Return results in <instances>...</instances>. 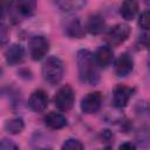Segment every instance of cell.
<instances>
[{
    "instance_id": "25",
    "label": "cell",
    "mask_w": 150,
    "mask_h": 150,
    "mask_svg": "<svg viewBox=\"0 0 150 150\" xmlns=\"http://www.w3.org/2000/svg\"><path fill=\"white\" fill-rule=\"evenodd\" d=\"M35 150H52V149H49V148H38Z\"/></svg>"
},
{
    "instance_id": "26",
    "label": "cell",
    "mask_w": 150,
    "mask_h": 150,
    "mask_svg": "<svg viewBox=\"0 0 150 150\" xmlns=\"http://www.w3.org/2000/svg\"><path fill=\"white\" fill-rule=\"evenodd\" d=\"M103 150H112V149H111V146H105Z\"/></svg>"
},
{
    "instance_id": "15",
    "label": "cell",
    "mask_w": 150,
    "mask_h": 150,
    "mask_svg": "<svg viewBox=\"0 0 150 150\" xmlns=\"http://www.w3.org/2000/svg\"><path fill=\"white\" fill-rule=\"evenodd\" d=\"M86 28L93 35L101 34L104 30V28H105L104 18L102 15H100V14H93V15H90L89 19H88V21H87Z\"/></svg>"
},
{
    "instance_id": "24",
    "label": "cell",
    "mask_w": 150,
    "mask_h": 150,
    "mask_svg": "<svg viewBox=\"0 0 150 150\" xmlns=\"http://www.w3.org/2000/svg\"><path fill=\"white\" fill-rule=\"evenodd\" d=\"M4 16V7H2V5L0 4V19Z\"/></svg>"
},
{
    "instance_id": "6",
    "label": "cell",
    "mask_w": 150,
    "mask_h": 150,
    "mask_svg": "<svg viewBox=\"0 0 150 150\" xmlns=\"http://www.w3.org/2000/svg\"><path fill=\"white\" fill-rule=\"evenodd\" d=\"M102 104V95L100 91L87 94L81 101V110L84 114H95L100 110Z\"/></svg>"
},
{
    "instance_id": "1",
    "label": "cell",
    "mask_w": 150,
    "mask_h": 150,
    "mask_svg": "<svg viewBox=\"0 0 150 150\" xmlns=\"http://www.w3.org/2000/svg\"><path fill=\"white\" fill-rule=\"evenodd\" d=\"M76 64L80 80L89 86H95L100 81V68L97 67L94 54L88 49H80L76 54Z\"/></svg>"
},
{
    "instance_id": "19",
    "label": "cell",
    "mask_w": 150,
    "mask_h": 150,
    "mask_svg": "<svg viewBox=\"0 0 150 150\" xmlns=\"http://www.w3.org/2000/svg\"><path fill=\"white\" fill-rule=\"evenodd\" d=\"M61 150H84V146L81 141L76 138H68L63 142Z\"/></svg>"
},
{
    "instance_id": "5",
    "label": "cell",
    "mask_w": 150,
    "mask_h": 150,
    "mask_svg": "<svg viewBox=\"0 0 150 150\" xmlns=\"http://www.w3.org/2000/svg\"><path fill=\"white\" fill-rule=\"evenodd\" d=\"M130 35V27L127 23H117L108 32V41L111 46H118L123 43Z\"/></svg>"
},
{
    "instance_id": "18",
    "label": "cell",
    "mask_w": 150,
    "mask_h": 150,
    "mask_svg": "<svg viewBox=\"0 0 150 150\" xmlns=\"http://www.w3.org/2000/svg\"><path fill=\"white\" fill-rule=\"evenodd\" d=\"M55 5L63 12H71V11H77L80 8H82L83 6H86V1H77V0H73V1H56Z\"/></svg>"
},
{
    "instance_id": "8",
    "label": "cell",
    "mask_w": 150,
    "mask_h": 150,
    "mask_svg": "<svg viewBox=\"0 0 150 150\" xmlns=\"http://www.w3.org/2000/svg\"><path fill=\"white\" fill-rule=\"evenodd\" d=\"M28 107L35 112H42L48 107V95L45 90L38 89L32 93L28 98Z\"/></svg>"
},
{
    "instance_id": "23",
    "label": "cell",
    "mask_w": 150,
    "mask_h": 150,
    "mask_svg": "<svg viewBox=\"0 0 150 150\" xmlns=\"http://www.w3.org/2000/svg\"><path fill=\"white\" fill-rule=\"evenodd\" d=\"M118 150H136V146L131 142H124V143H122L120 145Z\"/></svg>"
},
{
    "instance_id": "7",
    "label": "cell",
    "mask_w": 150,
    "mask_h": 150,
    "mask_svg": "<svg viewBox=\"0 0 150 150\" xmlns=\"http://www.w3.org/2000/svg\"><path fill=\"white\" fill-rule=\"evenodd\" d=\"M135 89L131 88V87H128V86H123V84H120L117 86L115 89H114V93H112V104L114 107L118 108V109H122L124 108L130 97L132 96Z\"/></svg>"
},
{
    "instance_id": "17",
    "label": "cell",
    "mask_w": 150,
    "mask_h": 150,
    "mask_svg": "<svg viewBox=\"0 0 150 150\" xmlns=\"http://www.w3.org/2000/svg\"><path fill=\"white\" fill-rule=\"evenodd\" d=\"M23 128H25V123H23V120L20 117L11 118V120L6 121V123H5V130L12 135L20 134L23 130Z\"/></svg>"
},
{
    "instance_id": "9",
    "label": "cell",
    "mask_w": 150,
    "mask_h": 150,
    "mask_svg": "<svg viewBox=\"0 0 150 150\" xmlns=\"http://www.w3.org/2000/svg\"><path fill=\"white\" fill-rule=\"evenodd\" d=\"M94 59L98 68H107L114 61V52L109 46H101L95 52Z\"/></svg>"
},
{
    "instance_id": "3",
    "label": "cell",
    "mask_w": 150,
    "mask_h": 150,
    "mask_svg": "<svg viewBox=\"0 0 150 150\" xmlns=\"http://www.w3.org/2000/svg\"><path fill=\"white\" fill-rule=\"evenodd\" d=\"M53 102H54L55 107L60 111H68V110H70L73 108V105H74V102H75L74 89L69 84L62 86L56 91V94L54 95Z\"/></svg>"
},
{
    "instance_id": "20",
    "label": "cell",
    "mask_w": 150,
    "mask_h": 150,
    "mask_svg": "<svg viewBox=\"0 0 150 150\" xmlns=\"http://www.w3.org/2000/svg\"><path fill=\"white\" fill-rule=\"evenodd\" d=\"M138 25L142 29L148 30L150 27V14L149 11H144L141 15H139V20H138Z\"/></svg>"
},
{
    "instance_id": "12",
    "label": "cell",
    "mask_w": 150,
    "mask_h": 150,
    "mask_svg": "<svg viewBox=\"0 0 150 150\" xmlns=\"http://www.w3.org/2000/svg\"><path fill=\"white\" fill-rule=\"evenodd\" d=\"M5 59H6L7 64L9 66H15V64L21 63L25 59V48L18 43L12 45L11 47L7 48L5 53Z\"/></svg>"
},
{
    "instance_id": "2",
    "label": "cell",
    "mask_w": 150,
    "mask_h": 150,
    "mask_svg": "<svg viewBox=\"0 0 150 150\" xmlns=\"http://www.w3.org/2000/svg\"><path fill=\"white\" fill-rule=\"evenodd\" d=\"M64 74V66L60 57L49 56L43 62L42 66V75L46 82L52 86L59 84Z\"/></svg>"
},
{
    "instance_id": "22",
    "label": "cell",
    "mask_w": 150,
    "mask_h": 150,
    "mask_svg": "<svg viewBox=\"0 0 150 150\" xmlns=\"http://www.w3.org/2000/svg\"><path fill=\"white\" fill-rule=\"evenodd\" d=\"M0 150H20V149L14 142L7 138H4V139H0Z\"/></svg>"
},
{
    "instance_id": "21",
    "label": "cell",
    "mask_w": 150,
    "mask_h": 150,
    "mask_svg": "<svg viewBox=\"0 0 150 150\" xmlns=\"http://www.w3.org/2000/svg\"><path fill=\"white\" fill-rule=\"evenodd\" d=\"M9 40V32L6 25L0 23V47H4L5 45H7Z\"/></svg>"
},
{
    "instance_id": "13",
    "label": "cell",
    "mask_w": 150,
    "mask_h": 150,
    "mask_svg": "<svg viewBox=\"0 0 150 150\" xmlns=\"http://www.w3.org/2000/svg\"><path fill=\"white\" fill-rule=\"evenodd\" d=\"M13 11L16 13V15L21 18H29L35 13L36 9V2L32 0H22V1H16L12 4Z\"/></svg>"
},
{
    "instance_id": "10",
    "label": "cell",
    "mask_w": 150,
    "mask_h": 150,
    "mask_svg": "<svg viewBox=\"0 0 150 150\" xmlns=\"http://www.w3.org/2000/svg\"><path fill=\"white\" fill-rule=\"evenodd\" d=\"M134 69V60L128 53L121 54L115 62V71L118 76H127Z\"/></svg>"
},
{
    "instance_id": "4",
    "label": "cell",
    "mask_w": 150,
    "mask_h": 150,
    "mask_svg": "<svg viewBox=\"0 0 150 150\" xmlns=\"http://www.w3.org/2000/svg\"><path fill=\"white\" fill-rule=\"evenodd\" d=\"M49 50V41L42 35L32 36L28 41V52L34 61L41 60Z\"/></svg>"
},
{
    "instance_id": "11",
    "label": "cell",
    "mask_w": 150,
    "mask_h": 150,
    "mask_svg": "<svg viewBox=\"0 0 150 150\" xmlns=\"http://www.w3.org/2000/svg\"><path fill=\"white\" fill-rule=\"evenodd\" d=\"M64 33L71 39H81L84 36L86 30L79 18H70L66 21Z\"/></svg>"
},
{
    "instance_id": "16",
    "label": "cell",
    "mask_w": 150,
    "mask_h": 150,
    "mask_svg": "<svg viewBox=\"0 0 150 150\" xmlns=\"http://www.w3.org/2000/svg\"><path fill=\"white\" fill-rule=\"evenodd\" d=\"M137 11H138V4L136 1H124L120 7V14L127 21L132 20L137 14Z\"/></svg>"
},
{
    "instance_id": "14",
    "label": "cell",
    "mask_w": 150,
    "mask_h": 150,
    "mask_svg": "<svg viewBox=\"0 0 150 150\" xmlns=\"http://www.w3.org/2000/svg\"><path fill=\"white\" fill-rule=\"evenodd\" d=\"M45 124L54 130L57 129H62L67 125V118L64 115H62L61 112H56V111H50L45 116Z\"/></svg>"
}]
</instances>
